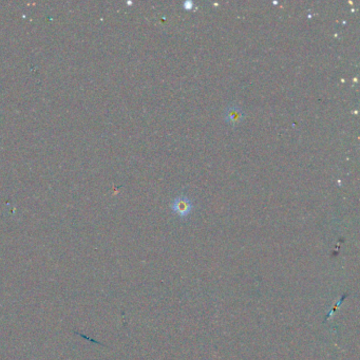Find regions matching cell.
<instances>
[{
    "mask_svg": "<svg viewBox=\"0 0 360 360\" xmlns=\"http://www.w3.org/2000/svg\"><path fill=\"white\" fill-rule=\"evenodd\" d=\"M172 209L175 210V213L180 215L181 217H186L190 214L192 209V204L188 198L184 197H179L172 203Z\"/></svg>",
    "mask_w": 360,
    "mask_h": 360,
    "instance_id": "6da1fadb",
    "label": "cell"
},
{
    "mask_svg": "<svg viewBox=\"0 0 360 360\" xmlns=\"http://www.w3.org/2000/svg\"><path fill=\"white\" fill-rule=\"evenodd\" d=\"M243 116H244L243 111H242L240 108L234 106L227 108L225 111V121H227L232 125L240 123L243 120Z\"/></svg>",
    "mask_w": 360,
    "mask_h": 360,
    "instance_id": "7a4b0ae2",
    "label": "cell"
}]
</instances>
